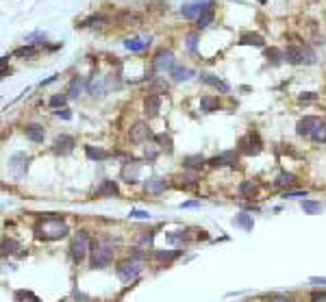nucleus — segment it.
Segmentation results:
<instances>
[{
	"mask_svg": "<svg viewBox=\"0 0 326 302\" xmlns=\"http://www.w3.org/2000/svg\"><path fill=\"white\" fill-rule=\"evenodd\" d=\"M263 44L265 42L259 33H242V37H239V46H257V48H261Z\"/></svg>",
	"mask_w": 326,
	"mask_h": 302,
	"instance_id": "393cba45",
	"label": "nucleus"
},
{
	"mask_svg": "<svg viewBox=\"0 0 326 302\" xmlns=\"http://www.w3.org/2000/svg\"><path fill=\"white\" fill-rule=\"evenodd\" d=\"M92 239L87 237L85 233H78L76 237L72 239V244H70V259L74 261V263H81V261L87 256V252H92Z\"/></svg>",
	"mask_w": 326,
	"mask_h": 302,
	"instance_id": "20e7f679",
	"label": "nucleus"
},
{
	"mask_svg": "<svg viewBox=\"0 0 326 302\" xmlns=\"http://www.w3.org/2000/svg\"><path fill=\"white\" fill-rule=\"evenodd\" d=\"M239 159V152L237 150H224L222 154H218V157L209 159L207 163L211 165V168H224V165H235Z\"/></svg>",
	"mask_w": 326,
	"mask_h": 302,
	"instance_id": "4468645a",
	"label": "nucleus"
},
{
	"mask_svg": "<svg viewBox=\"0 0 326 302\" xmlns=\"http://www.w3.org/2000/svg\"><path fill=\"white\" fill-rule=\"evenodd\" d=\"M104 22H107V18L98 13V16H89L87 20H83L81 24H76V26H83V28H85V26H102Z\"/></svg>",
	"mask_w": 326,
	"mask_h": 302,
	"instance_id": "e433bc0d",
	"label": "nucleus"
},
{
	"mask_svg": "<svg viewBox=\"0 0 326 302\" xmlns=\"http://www.w3.org/2000/svg\"><path fill=\"white\" fill-rule=\"evenodd\" d=\"M115 272H118V276L124 280V283H130L133 278H137V276H139L142 265H139V261H135V259H126V261H120Z\"/></svg>",
	"mask_w": 326,
	"mask_h": 302,
	"instance_id": "423d86ee",
	"label": "nucleus"
},
{
	"mask_svg": "<svg viewBox=\"0 0 326 302\" xmlns=\"http://www.w3.org/2000/svg\"><path fill=\"white\" fill-rule=\"evenodd\" d=\"M150 89H152V94H165L168 92V83L163 78H150Z\"/></svg>",
	"mask_w": 326,
	"mask_h": 302,
	"instance_id": "58836bf2",
	"label": "nucleus"
},
{
	"mask_svg": "<svg viewBox=\"0 0 326 302\" xmlns=\"http://www.w3.org/2000/svg\"><path fill=\"white\" fill-rule=\"evenodd\" d=\"M318 126H320V118H315V115H307V118L298 120V124H296V133H298L300 137H311L313 130Z\"/></svg>",
	"mask_w": 326,
	"mask_h": 302,
	"instance_id": "ddd939ff",
	"label": "nucleus"
},
{
	"mask_svg": "<svg viewBox=\"0 0 326 302\" xmlns=\"http://www.w3.org/2000/svg\"><path fill=\"white\" fill-rule=\"evenodd\" d=\"M311 283H322V285H326V278H320V276H313V278H311Z\"/></svg>",
	"mask_w": 326,
	"mask_h": 302,
	"instance_id": "5fc2aeb1",
	"label": "nucleus"
},
{
	"mask_svg": "<svg viewBox=\"0 0 326 302\" xmlns=\"http://www.w3.org/2000/svg\"><path fill=\"white\" fill-rule=\"evenodd\" d=\"M157 154H159V150L154 148V146H146V150H144V157H146L148 161H154V159H157Z\"/></svg>",
	"mask_w": 326,
	"mask_h": 302,
	"instance_id": "8fccbe9b",
	"label": "nucleus"
},
{
	"mask_svg": "<svg viewBox=\"0 0 326 302\" xmlns=\"http://www.w3.org/2000/svg\"><path fill=\"white\" fill-rule=\"evenodd\" d=\"M285 52V61L287 63H292V65H302V63H315V52L311 50L309 46H287L283 50Z\"/></svg>",
	"mask_w": 326,
	"mask_h": 302,
	"instance_id": "7ed1b4c3",
	"label": "nucleus"
},
{
	"mask_svg": "<svg viewBox=\"0 0 326 302\" xmlns=\"http://www.w3.org/2000/svg\"><path fill=\"white\" fill-rule=\"evenodd\" d=\"M142 22V13H135V11H120L115 16V24L120 26H126V24H139Z\"/></svg>",
	"mask_w": 326,
	"mask_h": 302,
	"instance_id": "4be33fe9",
	"label": "nucleus"
},
{
	"mask_svg": "<svg viewBox=\"0 0 326 302\" xmlns=\"http://www.w3.org/2000/svg\"><path fill=\"white\" fill-rule=\"evenodd\" d=\"M120 194V187H118V183L115 180H102V183L96 187V196L98 198H113V196H118Z\"/></svg>",
	"mask_w": 326,
	"mask_h": 302,
	"instance_id": "a211bd4d",
	"label": "nucleus"
},
{
	"mask_svg": "<svg viewBox=\"0 0 326 302\" xmlns=\"http://www.w3.org/2000/svg\"><path fill=\"white\" fill-rule=\"evenodd\" d=\"M54 115H57V118H63V120H72V111H70V109H57V111H54Z\"/></svg>",
	"mask_w": 326,
	"mask_h": 302,
	"instance_id": "3c124183",
	"label": "nucleus"
},
{
	"mask_svg": "<svg viewBox=\"0 0 326 302\" xmlns=\"http://www.w3.org/2000/svg\"><path fill=\"white\" fill-rule=\"evenodd\" d=\"M130 218H135V220H148L150 218V213L148 211H144V209H130Z\"/></svg>",
	"mask_w": 326,
	"mask_h": 302,
	"instance_id": "a18cd8bd",
	"label": "nucleus"
},
{
	"mask_svg": "<svg viewBox=\"0 0 326 302\" xmlns=\"http://www.w3.org/2000/svg\"><path fill=\"white\" fill-rule=\"evenodd\" d=\"M311 139H313L315 144H324V142H326V124H324V122H320V126L313 130Z\"/></svg>",
	"mask_w": 326,
	"mask_h": 302,
	"instance_id": "ea45409f",
	"label": "nucleus"
},
{
	"mask_svg": "<svg viewBox=\"0 0 326 302\" xmlns=\"http://www.w3.org/2000/svg\"><path fill=\"white\" fill-rule=\"evenodd\" d=\"M65 100H68V94H57V96H52V98L48 100V104L50 107H57V109H63V104H65Z\"/></svg>",
	"mask_w": 326,
	"mask_h": 302,
	"instance_id": "37998d69",
	"label": "nucleus"
},
{
	"mask_svg": "<svg viewBox=\"0 0 326 302\" xmlns=\"http://www.w3.org/2000/svg\"><path fill=\"white\" fill-rule=\"evenodd\" d=\"M239 194H242V198H252V196L257 194V185H254L252 180H244V183L239 185Z\"/></svg>",
	"mask_w": 326,
	"mask_h": 302,
	"instance_id": "f704fd0d",
	"label": "nucleus"
},
{
	"mask_svg": "<svg viewBox=\"0 0 326 302\" xmlns=\"http://www.w3.org/2000/svg\"><path fill=\"white\" fill-rule=\"evenodd\" d=\"M24 42L28 44V46H37V44H46V33H42V31H37V33H33V35H28Z\"/></svg>",
	"mask_w": 326,
	"mask_h": 302,
	"instance_id": "a19ab883",
	"label": "nucleus"
},
{
	"mask_svg": "<svg viewBox=\"0 0 326 302\" xmlns=\"http://www.w3.org/2000/svg\"><path fill=\"white\" fill-rule=\"evenodd\" d=\"M204 163H207V159H204L202 154H189V157L183 159V165L187 170H192V172H198V170L202 168Z\"/></svg>",
	"mask_w": 326,
	"mask_h": 302,
	"instance_id": "bb28decb",
	"label": "nucleus"
},
{
	"mask_svg": "<svg viewBox=\"0 0 326 302\" xmlns=\"http://www.w3.org/2000/svg\"><path fill=\"white\" fill-rule=\"evenodd\" d=\"M154 142L159 144V148L161 150H165V152H172V137L170 135H165V133H161V135H154Z\"/></svg>",
	"mask_w": 326,
	"mask_h": 302,
	"instance_id": "c9c22d12",
	"label": "nucleus"
},
{
	"mask_svg": "<svg viewBox=\"0 0 326 302\" xmlns=\"http://www.w3.org/2000/svg\"><path fill=\"white\" fill-rule=\"evenodd\" d=\"M215 18V9H209V11H204L202 16H200L198 20H196V26H198V31H202V28H207L209 24L213 22Z\"/></svg>",
	"mask_w": 326,
	"mask_h": 302,
	"instance_id": "7c9ffc66",
	"label": "nucleus"
},
{
	"mask_svg": "<svg viewBox=\"0 0 326 302\" xmlns=\"http://www.w3.org/2000/svg\"><path fill=\"white\" fill-rule=\"evenodd\" d=\"M311 302H326V291H315V294H311Z\"/></svg>",
	"mask_w": 326,
	"mask_h": 302,
	"instance_id": "864d4df0",
	"label": "nucleus"
},
{
	"mask_svg": "<svg viewBox=\"0 0 326 302\" xmlns=\"http://www.w3.org/2000/svg\"><path fill=\"white\" fill-rule=\"evenodd\" d=\"M170 76H172L174 83H185V80H189V78H194L196 74H194V70H189V68H180V65H176V68L170 72Z\"/></svg>",
	"mask_w": 326,
	"mask_h": 302,
	"instance_id": "b1692460",
	"label": "nucleus"
},
{
	"mask_svg": "<svg viewBox=\"0 0 326 302\" xmlns=\"http://www.w3.org/2000/svg\"><path fill=\"white\" fill-rule=\"evenodd\" d=\"M263 150V144H261V137L257 133H248L239 139V152L244 154H259Z\"/></svg>",
	"mask_w": 326,
	"mask_h": 302,
	"instance_id": "6e6552de",
	"label": "nucleus"
},
{
	"mask_svg": "<svg viewBox=\"0 0 326 302\" xmlns=\"http://www.w3.org/2000/svg\"><path fill=\"white\" fill-rule=\"evenodd\" d=\"M85 154H87V159H92V161H104V159L111 157V154H109L107 150L94 148V146H85Z\"/></svg>",
	"mask_w": 326,
	"mask_h": 302,
	"instance_id": "cd10ccee",
	"label": "nucleus"
},
{
	"mask_svg": "<svg viewBox=\"0 0 326 302\" xmlns=\"http://www.w3.org/2000/svg\"><path fill=\"white\" fill-rule=\"evenodd\" d=\"M259 2H261V4H265V2H268V0H259Z\"/></svg>",
	"mask_w": 326,
	"mask_h": 302,
	"instance_id": "13d9d810",
	"label": "nucleus"
},
{
	"mask_svg": "<svg viewBox=\"0 0 326 302\" xmlns=\"http://www.w3.org/2000/svg\"><path fill=\"white\" fill-rule=\"evenodd\" d=\"M200 202H185V204H180V207H185V209H189V207H198Z\"/></svg>",
	"mask_w": 326,
	"mask_h": 302,
	"instance_id": "6e6d98bb",
	"label": "nucleus"
},
{
	"mask_svg": "<svg viewBox=\"0 0 326 302\" xmlns=\"http://www.w3.org/2000/svg\"><path fill=\"white\" fill-rule=\"evenodd\" d=\"M18 250H22V246H20L16 239H7V237L2 239V256H7V254H16Z\"/></svg>",
	"mask_w": 326,
	"mask_h": 302,
	"instance_id": "473e14b6",
	"label": "nucleus"
},
{
	"mask_svg": "<svg viewBox=\"0 0 326 302\" xmlns=\"http://www.w3.org/2000/svg\"><path fill=\"white\" fill-rule=\"evenodd\" d=\"M296 183V174L292 172H280L276 178H274V185L276 187H289V185H294Z\"/></svg>",
	"mask_w": 326,
	"mask_h": 302,
	"instance_id": "c756f323",
	"label": "nucleus"
},
{
	"mask_svg": "<svg viewBox=\"0 0 326 302\" xmlns=\"http://www.w3.org/2000/svg\"><path fill=\"white\" fill-rule=\"evenodd\" d=\"M209 9H215L213 0H196V2H189V4H185V7H180V16L187 18V20H192V18L198 20L204 11H209Z\"/></svg>",
	"mask_w": 326,
	"mask_h": 302,
	"instance_id": "39448f33",
	"label": "nucleus"
},
{
	"mask_svg": "<svg viewBox=\"0 0 326 302\" xmlns=\"http://www.w3.org/2000/svg\"><path fill=\"white\" fill-rule=\"evenodd\" d=\"M85 92V80L83 76H74L72 80H70V85H68V98H78Z\"/></svg>",
	"mask_w": 326,
	"mask_h": 302,
	"instance_id": "5701e85b",
	"label": "nucleus"
},
{
	"mask_svg": "<svg viewBox=\"0 0 326 302\" xmlns=\"http://www.w3.org/2000/svg\"><path fill=\"white\" fill-rule=\"evenodd\" d=\"M233 224L235 226H242L244 230H252V226H254V220H252V215H246V213H239L237 218L233 220Z\"/></svg>",
	"mask_w": 326,
	"mask_h": 302,
	"instance_id": "2f4dec72",
	"label": "nucleus"
},
{
	"mask_svg": "<svg viewBox=\"0 0 326 302\" xmlns=\"http://www.w3.org/2000/svg\"><path fill=\"white\" fill-rule=\"evenodd\" d=\"M283 198H307V191H285Z\"/></svg>",
	"mask_w": 326,
	"mask_h": 302,
	"instance_id": "603ef678",
	"label": "nucleus"
},
{
	"mask_svg": "<svg viewBox=\"0 0 326 302\" xmlns=\"http://www.w3.org/2000/svg\"><path fill=\"white\" fill-rule=\"evenodd\" d=\"M28 159L24 152H16V154H11V159H9V170H11V174L16 176V178H22L24 174H26V170H28Z\"/></svg>",
	"mask_w": 326,
	"mask_h": 302,
	"instance_id": "9d476101",
	"label": "nucleus"
},
{
	"mask_svg": "<svg viewBox=\"0 0 326 302\" xmlns=\"http://www.w3.org/2000/svg\"><path fill=\"white\" fill-rule=\"evenodd\" d=\"M139 170H142V163H139V161H135V159H128V161H124L120 176H122L124 183L135 185V183H139Z\"/></svg>",
	"mask_w": 326,
	"mask_h": 302,
	"instance_id": "1a4fd4ad",
	"label": "nucleus"
},
{
	"mask_svg": "<svg viewBox=\"0 0 326 302\" xmlns=\"http://www.w3.org/2000/svg\"><path fill=\"white\" fill-rule=\"evenodd\" d=\"M37 52H39V48H37V46H28V44H26V46L18 48L13 54H16V57H35Z\"/></svg>",
	"mask_w": 326,
	"mask_h": 302,
	"instance_id": "79ce46f5",
	"label": "nucleus"
},
{
	"mask_svg": "<svg viewBox=\"0 0 326 302\" xmlns=\"http://www.w3.org/2000/svg\"><path fill=\"white\" fill-rule=\"evenodd\" d=\"M200 109H202V113H213L220 109V100L218 96H202L200 98Z\"/></svg>",
	"mask_w": 326,
	"mask_h": 302,
	"instance_id": "a878e982",
	"label": "nucleus"
},
{
	"mask_svg": "<svg viewBox=\"0 0 326 302\" xmlns=\"http://www.w3.org/2000/svg\"><path fill=\"white\" fill-rule=\"evenodd\" d=\"M300 207H302V211H304V213H309V215H318L320 211H322V204L315 202V200H302Z\"/></svg>",
	"mask_w": 326,
	"mask_h": 302,
	"instance_id": "72a5a7b5",
	"label": "nucleus"
},
{
	"mask_svg": "<svg viewBox=\"0 0 326 302\" xmlns=\"http://www.w3.org/2000/svg\"><path fill=\"white\" fill-rule=\"evenodd\" d=\"M113 246L115 244L109 237L100 239V241H96V244L92 246V268L94 270H104V268L111 265L113 252H115Z\"/></svg>",
	"mask_w": 326,
	"mask_h": 302,
	"instance_id": "f03ea898",
	"label": "nucleus"
},
{
	"mask_svg": "<svg viewBox=\"0 0 326 302\" xmlns=\"http://www.w3.org/2000/svg\"><path fill=\"white\" fill-rule=\"evenodd\" d=\"M265 59H268L272 65H278L285 61V52L278 48H265Z\"/></svg>",
	"mask_w": 326,
	"mask_h": 302,
	"instance_id": "c85d7f7f",
	"label": "nucleus"
},
{
	"mask_svg": "<svg viewBox=\"0 0 326 302\" xmlns=\"http://www.w3.org/2000/svg\"><path fill=\"white\" fill-rule=\"evenodd\" d=\"M150 42H152L150 35H144V37H128L126 42H124V48L130 50V52H142V50H146L150 46Z\"/></svg>",
	"mask_w": 326,
	"mask_h": 302,
	"instance_id": "f3484780",
	"label": "nucleus"
},
{
	"mask_svg": "<svg viewBox=\"0 0 326 302\" xmlns=\"http://www.w3.org/2000/svg\"><path fill=\"white\" fill-rule=\"evenodd\" d=\"M200 80H202V83H207V85H211V87H215V89H220L222 94H228V92H230L228 83H224V80H222V78H218L215 74L204 72V74H200Z\"/></svg>",
	"mask_w": 326,
	"mask_h": 302,
	"instance_id": "412c9836",
	"label": "nucleus"
},
{
	"mask_svg": "<svg viewBox=\"0 0 326 302\" xmlns=\"http://www.w3.org/2000/svg\"><path fill=\"white\" fill-rule=\"evenodd\" d=\"M168 178H161V176H152V178H148L146 183H144V191L146 194H152V196H159L163 194L165 189H168Z\"/></svg>",
	"mask_w": 326,
	"mask_h": 302,
	"instance_id": "2eb2a0df",
	"label": "nucleus"
},
{
	"mask_svg": "<svg viewBox=\"0 0 326 302\" xmlns=\"http://www.w3.org/2000/svg\"><path fill=\"white\" fill-rule=\"evenodd\" d=\"M35 233H37L39 239H46V241H57L65 237V235L70 233L68 224L63 222V218H59V215H48V218H44L42 222L35 226Z\"/></svg>",
	"mask_w": 326,
	"mask_h": 302,
	"instance_id": "f257e3e1",
	"label": "nucleus"
},
{
	"mask_svg": "<svg viewBox=\"0 0 326 302\" xmlns=\"http://www.w3.org/2000/svg\"><path fill=\"white\" fill-rule=\"evenodd\" d=\"M107 87H109L107 80H104L102 76H98V74H94V76L87 80V92L92 96H104Z\"/></svg>",
	"mask_w": 326,
	"mask_h": 302,
	"instance_id": "6ab92c4d",
	"label": "nucleus"
},
{
	"mask_svg": "<svg viewBox=\"0 0 326 302\" xmlns=\"http://www.w3.org/2000/svg\"><path fill=\"white\" fill-rule=\"evenodd\" d=\"M24 133H26V139H31L33 144H42L46 139V128L39 126V124H28Z\"/></svg>",
	"mask_w": 326,
	"mask_h": 302,
	"instance_id": "aec40b11",
	"label": "nucleus"
},
{
	"mask_svg": "<svg viewBox=\"0 0 326 302\" xmlns=\"http://www.w3.org/2000/svg\"><path fill=\"white\" fill-rule=\"evenodd\" d=\"M180 254H183V250H157V252H154V256H157L159 261H172Z\"/></svg>",
	"mask_w": 326,
	"mask_h": 302,
	"instance_id": "4c0bfd02",
	"label": "nucleus"
},
{
	"mask_svg": "<svg viewBox=\"0 0 326 302\" xmlns=\"http://www.w3.org/2000/svg\"><path fill=\"white\" fill-rule=\"evenodd\" d=\"M148 256V252H144L142 248H130V259H135V261H144Z\"/></svg>",
	"mask_w": 326,
	"mask_h": 302,
	"instance_id": "de8ad7c7",
	"label": "nucleus"
},
{
	"mask_svg": "<svg viewBox=\"0 0 326 302\" xmlns=\"http://www.w3.org/2000/svg\"><path fill=\"white\" fill-rule=\"evenodd\" d=\"M130 142H135V144H144V142H148V139H154V135H152V130L148 128V124L146 122H137V124H133V128H130Z\"/></svg>",
	"mask_w": 326,
	"mask_h": 302,
	"instance_id": "f8f14e48",
	"label": "nucleus"
},
{
	"mask_svg": "<svg viewBox=\"0 0 326 302\" xmlns=\"http://www.w3.org/2000/svg\"><path fill=\"white\" fill-rule=\"evenodd\" d=\"M298 100H300V102H313V100H318V94H315V92H304V94L298 96Z\"/></svg>",
	"mask_w": 326,
	"mask_h": 302,
	"instance_id": "09e8293b",
	"label": "nucleus"
},
{
	"mask_svg": "<svg viewBox=\"0 0 326 302\" xmlns=\"http://www.w3.org/2000/svg\"><path fill=\"white\" fill-rule=\"evenodd\" d=\"M152 239H154V233H150V230H146V233H142L139 235V244L142 246H152Z\"/></svg>",
	"mask_w": 326,
	"mask_h": 302,
	"instance_id": "49530a36",
	"label": "nucleus"
},
{
	"mask_svg": "<svg viewBox=\"0 0 326 302\" xmlns=\"http://www.w3.org/2000/svg\"><path fill=\"white\" fill-rule=\"evenodd\" d=\"M268 302H289V300H268Z\"/></svg>",
	"mask_w": 326,
	"mask_h": 302,
	"instance_id": "4d7b16f0",
	"label": "nucleus"
},
{
	"mask_svg": "<svg viewBox=\"0 0 326 302\" xmlns=\"http://www.w3.org/2000/svg\"><path fill=\"white\" fill-rule=\"evenodd\" d=\"M185 42H187V48L192 50V52H196V48H198V31L189 33V35H187V39H185Z\"/></svg>",
	"mask_w": 326,
	"mask_h": 302,
	"instance_id": "c03bdc74",
	"label": "nucleus"
},
{
	"mask_svg": "<svg viewBox=\"0 0 326 302\" xmlns=\"http://www.w3.org/2000/svg\"><path fill=\"white\" fill-rule=\"evenodd\" d=\"M144 111H146L148 118H157L159 111H161V96L148 94L146 98H144Z\"/></svg>",
	"mask_w": 326,
	"mask_h": 302,
	"instance_id": "dca6fc26",
	"label": "nucleus"
},
{
	"mask_svg": "<svg viewBox=\"0 0 326 302\" xmlns=\"http://www.w3.org/2000/svg\"><path fill=\"white\" fill-rule=\"evenodd\" d=\"M176 68L174 65V54L170 50H159L152 59V70L154 72H172Z\"/></svg>",
	"mask_w": 326,
	"mask_h": 302,
	"instance_id": "0eeeda50",
	"label": "nucleus"
},
{
	"mask_svg": "<svg viewBox=\"0 0 326 302\" xmlns=\"http://www.w3.org/2000/svg\"><path fill=\"white\" fill-rule=\"evenodd\" d=\"M74 146H76V142H74L72 135H57L52 142V152L65 157V154H70L74 150Z\"/></svg>",
	"mask_w": 326,
	"mask_h": 302,
	"instance_id": "9b49d317",
	"label": "nucleus"
}]
</instances>
